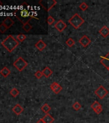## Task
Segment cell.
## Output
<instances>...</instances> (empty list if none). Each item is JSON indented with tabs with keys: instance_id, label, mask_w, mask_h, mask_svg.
Returning <instances> with one entry per match:
<instances>
[{
	"instance_id": "obj_30",
	"label": "cell",
	"mask_w": 109,
	"mask_h": 123,
	"mask_svg": "<svg viewBox=\"0 0 109 123\" xmlns=\"http://www.w3.org/2000/svg\"><path fill=\"white\" fill-rule=\"evenodd\" d=\"M36 123H45L44 122V121H43V120H42V119H39V121H37V122Z\"/></svg>"
},
{
	"instance_id": "obj_7",
	"label": "cell",
	"mask_w": 109,
	"mask_h": 123,
	"mask_svg": "<svg viewBox=\"0 0 109 123\" xmlns=\"http://www.w3.org/2000/svg\"><path fill=\"white\" fill-rule=\"evenodd\" d=\"M54 26H55V28L59 32H62L66 28V27H67V25L66 24V23H64L62 20H58L57 22L55 24Z\"/></svg>"
},
{
	"instance_id": "obj_14",
	"label": "cell",
	"mask_w": 109,
	"mask_h": 123,
	"mask_svg": "<svg viewBox=\"0 0 109 123\" xmlns=\"http://www.w3.org/2000/svg\"><path fill=\"white\" fill-rule=\"evenodd\" d=\"M23 110H24V109H23V107H21L20 105H19V104L16 105L12 108V111L14 112V113H15L17 115L21 114V113L23 112Z\"/></svg>"
},
{
	"instance_id": "obj_11",
	"label": "cell",
	"mask_w": 109,
	"mask_h": 123,
	"mask_svg": "<svg viewBox=\"0 0 109 123\" xmlns=\"http://www.w3.org/2000/svg\"><path fill=\"white\" fill-rule=\"evenodd\" d=\"M99 33L101 34V35L103 38H107L109 35V28L107 26H104L103 28L100 29L99 31Z\"/></svg>"
},
{
	"instance_id": "obj_9",
	"label": "cell",
	"mask_w": 109,
	"mask_h": 123,
	"mask_svg": "<svg viewBox=\"0 0 109 123\" xmlns=\"http://www.w3.org/2000/svg\"><path fill=\"white\" fill-rule=\"evenodd\" d=\"M50 88H51L52 91H53L55 94H59L62 90V87H61V85H60V84H58L57 82H53V83L50 85Z\"/></svg>"
},
{
	"instance_id": "obj_20",
	"label": "cell",
	"mask_w": 109,
	"mask_h": 123,
	"mask_svg": "<svg viewBox=\"0 0 109 123\" xmlns=\"http://www.w3.org/2000/svg\"><path fill=\"white\" fill-rule=\"evenodd\" d=\"M23 29L25 31L28 32V31H30L31 30V29H32V26H31V25H30L28 22V23H25V24L23 25Z\"/></svg>"
},
{
	"instance_id": "obj_3",
	"label": "cell",
	"mask_w": 109,
	"mask_h": 123,
	"mask_svg": "<svg viewBox=\"0 0 109 123\" xmlns=\"http://www.w3.org/2000/svg\"><path fill=\"white\" fill-rule=\"evenodd\" d=\"M14 66L19 71H22L26 67L28 63L22 57H19L13 64Z\"/></svg>"
},
{
	"instance_id": "obj_27",
	"label": "cell",
	"mask_w": 109,
	"mask_h": 123,
	"mask_svg": "<svg viewBox=\"0 0 109 123\" xmlns=\"http://www.w3.org/2000/svg\"><path fill=\"white\" fill-rule=\"evenodd\" d=\"M42 76H44L43 74H42V72L41 71H37L35 73V76L37 79H41L42 77Z\"/></svg>"
},
{
	"instance_id": "obj_15",
	"label": "cell",
	"mask_w": 109,
	"mask_h": 123,
	"mask_svg": "<svg viewBox=\"0 0 109 123\" xmlns=\"http://www.w3.org/2000/svg\"><path fill=\"white\" fill-rule=\"evenodd\" d=\"M42 119L43 120L44 122L45 123H53L55 121V119L52 117V115L48 113H46Z\"/></svg>"
},
{
	"instance_id": "obj_24",
	"label": "cell",
	"mask_w": 109,
	"mask_h": 123,
	"mask_svg": "<svg viewBox=\"0 0 109 123\" xmlns=\"http://www.w3.org/2000/svg\"><path fill=\"white\" fill-rule=\"evenodd\" d=\"M16 39L17 41L22 42H23V41H25V39H26V36L25 34H19V35H18L17 36Z\"/></svg>"
},
{
	"instance_id": "obj_2",
	"label": "cell",
	"mask_w": 109,
	"mask_h": 123,
	"mask_svg": "<svg viewBox=\"0 0 109 123\" xmlns=\"http://www.w3.org/2000/svg\"><path fill=\"white\" fill-rule=\"evenodd\" d=\"M85 20L78 14H75L69 20L70 25L75 29H78L84 23Z\"/></svg>"
},
{
	"instance_id": "obj_19",
	"label": "cell",
	"mask_w": 109,
	"mask_h": 123,
	"mask_svg": "<svg viewBox=\"0 0 109 123\" xmlns=\"http://www.w3.org/2000/svg\"><path fill=\"white\" fill-rule=\"evenodd\" d=\"M66 45H67L69 47H73V46L75 44V41L74 39H73L72 38H69V39L66 41Z\"/></svg>"
},
{
	"instance_id": "obj_13",
	"label": "cell",
	"mask_w": 109,
	"mask_h": 123,
	"mask_svg": "<svg viewBox=\"0 0 109 123\" xmlns=\"http://www.w3.org/2000/svg\"><path fill=\"white\" fill-rule=\"evenodd\" d=\"M35 46L36 47V48H37V49H39V51H43L44 49L46 48V43L43 41L39 40L37 43L35 44Z\"/></svg>"
},
{
	"instance_id": "obj_18",
	"label": "cell",
	"mask_w": 109,
	"mask_h": 123,
	"mask_svg": "<svg viewBox=\"0 0 109 123\" xmlns=\"http://www.w3.org/2000/svg\"><path fill=\"white\" fill-rule=\"evenodd\" d=\"M41 110L46 114V113H48V112H49V111L51 110V107H50V106H49L48 104L45 103V104H44L43 106L41 107Z\"/></svg>"
},
{
	"instance_id": "obj_25",
	"label": "cell",
	"mask_w": 109,
	"mask_h": 123,
	"mask_svg": "<svg viewBox=\"0 0 109 123\" xmlns=\"http://www.w3.org/2000/svg\"><path fill=\"white\" fill-rule=\"evenodd\" d=\"M79 7H80V8L81 10H83V11H85V10H86L88 8V5H87V4L86 3L83 2L80 5Z\"/></svg>"
},
{
	"instance_id": "obj_29",
	"label": "cell",
	"mask_w": 109,
	"mask_h": 123,
	"mask_svg": "<svg viewBox=\"0 0 109 123\" xmlns=\"http://www.w3.org/2000/svg\"><path fill=\"white\" fill-rule=\"evenodd\" d=\"M102 110H103L102 107H99V108H98L96 109V110H94V111L95 113H96V114H99V113H101Z\"/></svg>"
},
{
	"instance_id": "obj_6",
	"label": "cell",
	"mask_w": 109,
	"mask_h": 123,
	"mask_svg": "<svg viewBox=\"0 0 109 123\" xmlns=\"http://www.w3.org/2000/svg\"><path fill=\"white\" fill-rule=\"evenodd\" d=\"M19 14H20V16L21 17H22V19L21 20V21L22 23H23V19H25L28 18L30 20H31V18H33L34 17L30 15V12L28 10L26 9V8H24L23 10H21L19 12Z\"/></svg>"
},
{
	"instance_id": "obj_26",
	"label": "cell",
	"mask_w": 109,
	"mask_h": 123,
	"mask_svg": "<svg viewBox=\"0 0 109 123\" xmlns=\"http://www.w3.org/2000/svg\"><path fill=\"white\" fill-rule=\"evenodd\" d=\"M47 23H48V25H52L54 23H55V19H54L53 17L51 16V15H49L48 17H47Z\"/></svg>"
},
{
	"instance_id": "obj_23",
	"label": "cell",
	"mask_w": 109,
	"mask_h": 123,
	"mask_svg": "<svg viewBox=\"0 0 109 123\" xmlns=\"http://www.w3.org/2000/svg\"><path fill=\"white\" fill-rule=\"evenodd\" d=\"M72 107L74 110L78 111V110H80L81 109V108H82V105H81L78 102H75L74 104L73 105Z\"/></svg>"
},
{
	"instance_id": "obj_12",
	"label": "cell",
	"mask_w": 109,
	"mask_h": 123,
	"mask_svg": "<svg viewBox=\"0 0 109 123\" xmlns=\"http://www.w3.org/2000/svg\"><path fill=\"white\" fill-rule=\"evenodd\" d=\"M2 24H3V25L8 29L10 28L14 24V20H13L10 17H6V18L3 21Z\"/></svg>"
},
{
	"instance_id": "obj_1",
	"label": "cell",
	"mask_w": 109,
	"mask_h": 123,
	"mask_svg": "<svg viewBox=\"0 0 109 123\" xmlns=\"http://www.w3.org/2000/svg\"><path fill=\"white\" fill-rule=\"evenodd\" d=\"M1 45L8 51L12 52L19 45V41L15 39L12 35H8L1 42Z\"/></svg>"
},
{
	"instance_id": "obj_4",
	"label": "cell",
	"mask_w": 109,
	"mask_h": 123,
	"mask_svg": "<svg viewBox=\"0 0 109 123\" xmlns=\"http://www.w3.org/2000/svg\"><path fill=\"white\" fill-rule=\"evenodd\" d=\"M39 3L41 5V6L45 9L47 12H49L51 10L57 2L55 0H47V1H41Z\"/></svg>"
},
{
	"instance_id": "obj_5",
	"label": "cell",
	"mask_w": 109,
	"mask_h": 123,
	"mask_svg": "<svg viewBox=\"0 0 109 123\" xmlns=\"http://www.w3.org/2000/svg\"><path fill=\"white\" fill-rule=\"evenodd\" d=\"M94 94L98 97L100 99H103L105 96L109 94V91L103 86V85H99L98 88L95 90Z\"/></svg>"
},
{
	"instance_id": "obj_17",
	"label": "cell",
	"mask_w": 109,
	"mask_h": 123,
	"mask_svg": "<svg viewBox=\"0 0 109 123\" xmlns=\"http://www.w3.org/2000/svg\"><path fill=\"white\" fill-rule=\"evenodd\" d=\"M10 71L6 67H5L4 68H3L0 71V74L5 78H6L7 76H8V75L10 74Z\"/></svg>"
},
{
	"instance_id": "obj_28",
	"label": "cell",
	"mask_w": 109,
	"mask_h": 123,
	"mask_svg": "<svg viewBox=\"0 0 109 123\" xmlns=\"http://www.w3.org/2000/svg\"><path fill=\"white\" fill-rule=\"evenodd\" d=\"M7 30H8V28H7L3 24H1V25H0V32H1V33H5Z\"/></svg>"
},
{
	"instance_id": "obj_16",
	"label": "cell",
	"mask_w": 109,
	"mask_h": 123,
	"mask_svg": "<svg viewBox=\"0 0 109 123\" xmlns=\"http://www.w3.org/2000/svg\"><path fill=\"white\" fill-rule=\"evenodd\" d=\"M42 74L46 78H49V76H51L53 74V71L49 67H46L43 70H42Z\"/></svg>"
},
{
	"instance_id": "obj_8",
	"label": "cell",
	"mask_w": 109,
	"mask_h": 123,
	"mask_svg": "<svg viewBox=\"0 0 109 123\" xmlns=\"http://www.w3.org/2000/svg\"><path fill=\"white\" fill-rule=\"evenodd\" d=\"M91 42V40L89 39V37L87 35H83L80 40H79V43L80 44V45L83 46V47H87Z\"/></svg>"
},
{
	"instance_id": "obj_21",
	"label": "cell",
	"mask_w": 109,
	"mask_h": 123,
	"mask_svg": "<svg viewBox=\"0 0 109 123\" xmlns=\"http://www.w3.org/2000/svg\"><path fill=\"white\" fill-rule=\"evenodd\" d=\"M10 95L14 97H16L17 96V95L19 94V91L17 88H14L10 91Z\"/></svg>"
},
{
	"instance_id": "obj_31",
	"label": "cell",
	"mask_w": 109,
	"mask_h": 123,
	"mask_svg": "<svg viewBox=\"0 0 109 123\" xmlns=\"http://www.w3.org/2000/svg\"><path fill=\"white\" fill-rule=\"evenodd\" d=\"M2 5V3H1V1H0V6H1Z\"/></svg>"
},
{
	"instance_id": "obj_10",
	"label": "cell",
	"mask_w": 109,
	"mask_h": 123,
	"mask_svg": "<svg viewBox=\"0 0 109 123\" xmlns=\"http://www.w3.org/2000/svg\"><path fill=\"white\" fill-rule=\"evenodd\" d=\"M100 63L109 71V52L104 56H101Z\"/></svg>"
},
{
	"instance_id": "obj_22",
	"label": "cell",
	"mask_w": 109,
	"mask_h": 123,
	"mask_svg": "<svg viewBox=\"0 0 109 123\" xmlns=\"http://www.w3.org/2000/svg\"><path fill=\"white\" fill-rule=\"evenodd\" d=\"M100 107H102V106H101V104H100L98 101H94L91 106V108L93 109V110H96V109Z\"/></svg>"
}]
</instances>
